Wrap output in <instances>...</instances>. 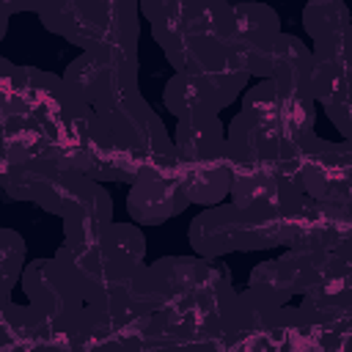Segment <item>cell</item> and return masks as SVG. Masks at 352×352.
Returning a JSON list of instances; mask_svg holds the SVG:
<instances>
[{
	"label": "cell",
	"instance_id": "6da1fadb",
	"mask_svg": "<svg viewBox=\"0 0 352 352\" xmlns=\"http://www.w3.org/2000/svg\"><path fill=\"white\" fill-rule=\"evenodd\" d=\"M148 270L154 314L204 344L226 336L239 294L214 261L201 256H165L148 264Z\"/></svg>",
	"mask_w": 352,
	"mask_h": 352
},
{
	"label": "cell",
	"instance_id": "7a4b0ae2",
	"mask_svg": "<svg viewBox=\"0 0 352 352\" xmlns=\"http://www.w3.org/2000/svg\"><path fill=\"white\" fill-rule=\"evenodd\" d=\"M316 102L300 88L258 80L228 124V148L256 160H294L316 138Z\"/></svg>",
	"mask_w": 352,
	"mask_h": 352
},
{
	"label": "cell",
	"instance_id": "3957f363",
	"mask_svg": "<svg viewBox=\"0 0 352 352\" xmlns=\"http://www.w3.org/2000/svg\"><path fill=\"white\" fill-rule=\"evenodd\" d=\"M140 14L151 22V36L176 72H190L212 52L236 44L228 3L148 0L140 3Z\"/></svg>",
	"mask_w": 352,
	"mask_h": 352
},
{
	"label": "cell",
	"instance_id": "277c9868",
	"mask_svg": "<svg viewBox=\"0 0 352 352\" xmlns=\"http://www.w3.org/2000/svg\"><path fill=\"white\" fill-rule=\"evenodd\" d=\"M47 30L77 44L82 52L138 55L140 6L135 3H44L28 6Z\"/></svg>",
	"mask_w": 352,
	"mask_h": 352
},
{
	"label": "cell",
	"instance_id": "5b68a950",
	"mask_svg": "<svg viewBox=\"0 0 352 352\" xmlns=\"http://www.w3.org/2000/svg\"><path fill=\"white\" fill-rule=\"evenodd\" d=\"M231 151V148H228ZM305 198L300 162L256 160L231 154V195L228 201L245 214H275L297 206Z\"/></svg>",
	"mask_w": 352,
	"mask_h": 352
},
{
	"label": "cell",
	"instance_id": "8992f818",
	"mask_svg": "<svg viewBox=\"0 0 352 352\" xmlns=\"http://www.w3.org/2000/svg\"><path fill=\"white\" fill-rule=\"evenodd\" d=\"M63 82L77 102L94 113H107L135 96L138 91V55L118 52H82L66 72Z\"/></svg>",
	"mask_w": 352,
	"mask_h": 352
},
{
	"label": "cell",
	"instance_id": "52a82bcc",
	"mask_svg": "<svg viewBox=\"0 0 352 352\" xmlns=\"http://www.w3.org/2000/svg\"><path fill=\"white\" fill-rule=\"evenodd\" d=\"M28 305L55 330H74L85 311V297L72 270L58 258H36L22 272Z\"/></svg>",
	"mask_w": 352,
	"mask_h": 352
},
{
	"label": "cell",
	"instance_id": "ba28073f",
	"mask_svg": "<svg viewBox=\"0 0 352 352\" xmlns=\"http://www.w3.org/2000/svg\"><path fill=\"white\" fill-rule=\"evenodd\" d=\"M305 198L316 204H352V140L314 138L297 157Z\"/></svg>",
	"mask_w": 352,
	"mask_h": 352
},
{
	"label": "cell",
	"instance_id": "9c48e42d",
	"mask_svg": "<svg viewBox=\"0 0 352 352\" xmlns=\"http://www.w3.org/2000/svg\"><path fill=\"white\" fill-rule=\"evenodd\" d=\"M38 204L63 217V228H88V226H104L113 223V201L104 192V187L74 170H63L55 176V182L44 190Z\"/></svg>",
	"mask_w": 352,
	"mask_h": 352
},
{
	"label": "cell",
	"instance_id": "30bf717a",
	"mask_svg": "<svg viewBox=\"0 0 352 352\" xmlns=\"http://www.w3.org/2000/svg\"><path fill=\"white\" fill-rule=\"evenodd\" d=\"M187 206L190 198L184 195L176 173V157L140 170L126 195L129 217L143 226H162L173 214H182Z\"/></svg>",
	"mask_w": 352,
	"mask_h": 352
},
{
	"label": "cell",
	"instance_id": "8fae6325",
	"mask_svg": "<svg viewBox=\"0 0 352 352\" xmlns=\"http://www.w3.org/2000/svg\"><path fill=\"white\" fill-rule=\"evenodd\" d=\"M187 239L201 258H220L228 253H248V217L239 206L231 201H223L217 206H206L201 214L192 217L187 228Z\"/></svg>",
	"mask_w": 352,
	"mask_h": 352
},
{
	"label": "cell",
	"instance_id": "7c38bea8",
	"mask_svg": "<svg viewBox=\"0 0 352 352\" xmlns=\"http://www.w3.org/2000/svg\"><path fill=\"white\" fill-rule=\"evenodd\" d=\"M234 33H236V44L248 60L250 77H256V72L261 69L264 58L270 55V50L275 47L280 30V19L270 6L261 3H239L234 6Z\"/></svg>",
	"mask_w": 352,
	"mask_h": 352
},
{
	"label": "cell",
	"instance_id": "4fadbf2b",
	"mask_svg": "<svg viewBox=\"0 0 352 352\" xmlns=\"http://www.w3.org/2000/svg\"><path fill=\"white\" fill-rule=\"evenodd\" d=\"M176 160L182 162H201L228 154V129L223 126L217 113L187 116L176 121L173 132Z\"/></svg>",
	"mask_w": 352,
	"mask_h": 352
},
{
	"label": "cell",
	"instance_id": "5bb4252c",
	"mask_svg": "<svg viewBox=\"0 0 352 352\" xmlns=\"http://www.w3.org/2000/svg\"><path fill=\"white\" fill-rule=\"evenodd\" d=\"M311 74H314V55L311 47L302 44L292 33H280L270 55L264 58L261 69L256 72L258 80H272L286 88H300L311 94Z\"/></svg>",
	"mask_w": 352,
	"mask_h": 352
},
{
	"label": "cell",
	"instance_id": "9a60e30c",
	"mask_svg": "<svg viewBox=\"0 0 352 352\" xmlns=\"http://www.w3.org/2000/svg\"><path fill=\"white\" fill-rule=\"evenodd\" d=\"M176 173L190 204L217 206L231 195V151L201 162L176 160Z\"/></svg>",
	"mask_w": 352,
	"mask_h": 352
},
{
	"label": "cell",
	"instance_id": "2e32d148",
	"mask_svg": "<svg viewBox=\"0 0 352 352\" xmlns=\"http://www.w3.org/2000/svg\"><path fill=\"white\" fill-rule=\"evenodd\" d=\"M162 102L170 110V116L187 118V116H201V113H217L228 107L223 96L195 72H173V77L165 82Z\"/></svg>",
	"mask_w": 352,
	"mask_h": 352
},
{
	"label": "cell",
	"instance_id": "e0dca14e",
	"mask_svg": "<svg viewBox=\"0 0 352 352\" xmlns=\"http://www.w3.org/2000/svg\"><path fill=\"white\" fill-rule=\"evenodd\" d=\"M96 248L118 270H135L146 264V239L132 223H107L96 234Z\"/></svg>",
	"mask_w": 352,
	"mask_h": 352
},
{
	"label": "cell",
	"instance_id": "ac0fdd59",
	"mask_svg": "<svg viewBox=\"0 0 352 352\" xmlns=\"http://www.w3.org/2000/svg\"><path fill=\"white\" fill-rule=\"evenodd\" d=\"M302 25L311 36V41L322 38V36H330L346 25H352V16H349V8L338 0H324V3H308L302 8Z\"/></svg>",
	"mask_w": 352,
	"mask_h": 352
},
{
	"label": "cell",
	"instance_id": "d6986e66",
	"mask_svg": "<svg viewBox=\"0 0 352 352\" xmlns=\"http://www.w3.org/2000/svg\"><path fill=\"white\" fill-rule=\"evenodd\" d=\"M25 239L11 231L3 228L0 231V272H3V305L11 302V292L14 286L22 280L25 272Z\"/></svg>",
	"mask_w": 352,
	"mask_h": 352
},
{
	"label": "cell",
	"instance_id": "ffe728a7",
	"mask_svg": "<svg viewBox=\"0 0 352 352\" xmlns=\"http://www.w3.org/2000/svg\"><path fill=\"white\" fill-rule=\"evenodd\" d=\"M324 113L330 116L333 126L344 135V140H352V72L346 74V80L336 88V94L322 102Z\"/></svg>",
	"mask_w": 352,
	"mask_h": 352
},
{
	"label": "cell",
	"instance_id": "44dd1931",
	"mask_svg": "<svg viewBox=\"0 0 352 352\" xmlns=\"http://www.w3.org/2000/svg\"><path fill=\"white\" fill-rule=\"evenodd\" d=\"M327 352H352V341L349 338H344V336H333V341H330V349Z\"/></svg>",
	"mask_w": 352,
	"mask_h": 352
},
{
	"label": "cell",
	"instance_id": "7402d4cb",
	"mask_svg": "<svg viewBox=\"0 0 352 352\" xmlns=\"http://www.w3.org/2000/svg\"><path fill=\"white\" fill-rule=\"evenodd\" d=\"M341 336H344V338H349V341H352V319H349V324H346V327H344V333H341Z\"/></svg>",
	"mask_w": 352,
	"mask_h": 352
}]
</instances>
